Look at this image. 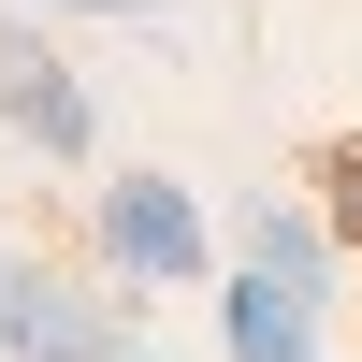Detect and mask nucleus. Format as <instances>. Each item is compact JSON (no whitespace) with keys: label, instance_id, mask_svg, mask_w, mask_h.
Returning <instances> with one entry per match:
<instances>
[{"label":"nucleus","instance_id":"nucleus-6","mask_svg":"<svg viewBox=\"0 0 362 362\" xmlns=\"http://www.w3.org/2000/svg\"><path fill=\"white\" fill-rule=\"evenodd\" d=\"M73 15H174V0H73Z\"/></svg>","mask_w":362,"mask_h":362},{"label":"nucleus","instance_id":"nucleus-2","mask_svg":"<svg viewBox=\"0 0 362 362\" xmlns=\"http://www.w3.org/2000/svg\"><path fill=\"white\" fill-rule=\"evenodd\" d=\"M0 116H15L44 160H87V87L58 73V44H44V29H15V15H0Z\"/></svg>","mask_w":362,"mask_h":362},{"label":"nucleus","instance_id":"nucleus-1","mask_svg":"<svg viewBox=\"0 0 362 362\" xmlns=\"http://www.w3.org/2000/svg\"><path fill=\"white\" fill-rule=\"evenodd\" d=\"M102 247H116V276H203V218H189L174 174H116L102 189Z\"/></svg>","mask_w":362,"mask_h":362},{"label":"nucleus","instance_id":"nucleus-3","mask_svg":"<svg viewBox=\"0 0 362 362\" xmlns=\"http://www.w3.org/2000/svg\"><path fill=\"white\" fill-rule=\"evenodd\" d=\"M232 362H319V305H305V290H276V276H261V261H247V276H232Z\"/></svg>","mask_w":362,"mask_h":362},{"label":"nucleus","instance_id":"nucleus-4","mask_svg":"<svg viewBox=\"0 0 362 362\" xmlns=\"http://www.w3.org/2000/svg\"><path fill=\"white\" fill-rule=\"evenodd\" d=\"M261 276H276V290H305V305H334V218H305V203H290V218H261Z\"/></svg>","mask_w":362,"mask_h":362},{"label":"nucleus","instance_id":"nucleus-5","mask_svg":"<svg viewBox=\"0 0 362 362\" xmlns=\"http://www.w3.org/2000/svg\"><path fill=\"white\" fill-rule=\"evenodd\" d=\"M319 218H334V247H362V131L319 145Z\"/></svg>","mask_w":362,"mask_h":362}]
</instances>
